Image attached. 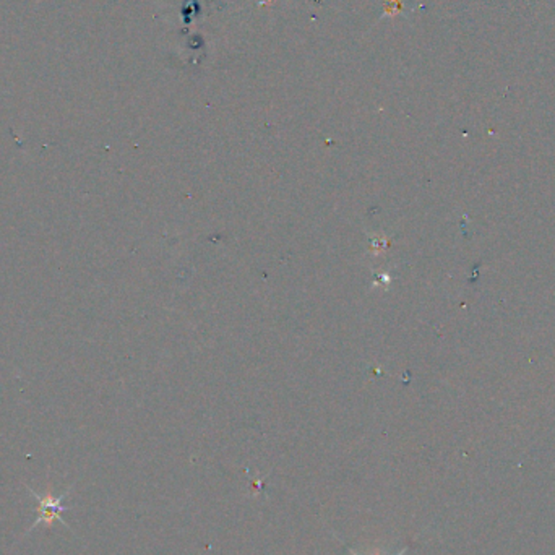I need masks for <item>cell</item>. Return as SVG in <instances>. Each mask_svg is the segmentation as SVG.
Masks as SVG:
<instances>
[{"mask_svg": "<svg viewBox=\"0 0 555 555\" xmlns=\"http://www.w3.org/2000/svg\"><path fill=\"white\" fill-rule=\"evenodd\" d=\"M28 489H30L31 496L36 498V502H38V518H36L35 523L31 525V528L28 529V533H31V531L39 525H44V526H48V528H50V526L54 525V521H60V523L68 528V525L65 523L64 518H62V513L67 511L68 507H64L62 503H64V498L68 496L70 487L67 489V492L62 493V496H54L50 489L48 491V493H44V496L43 493L35 492L31 487H28Z\"/></svg>", "mask_w": 555, "mask_h": 555, "instance_id": "obj_1", "label": "cell"}, {"mask_svg": "<svg viewBox=\"0 0 555 555\" xmlns=\"http://www.w3.org/2000/svg\"><path fill=\"white\" fill-rule=\"evenodd\" d=\"M406 550H408V549H406V547H404V549H401V550H399V552H398V554H396V555H404V554H406ZM351 554H352V555H359L357 552H354V550H352V549H351ZM375 555H380V552H379V550H377V552H375Z\"/></svg>", "mask_w": 555, "mask_h": 555, "instance_id": "obj_2", "label": "cell"}]
</instances>
